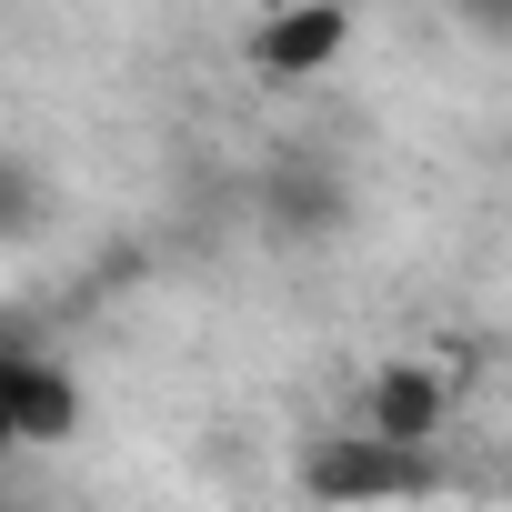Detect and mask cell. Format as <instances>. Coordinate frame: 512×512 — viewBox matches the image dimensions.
I'll return each mask as SVG.
<instances>
[{"mask_svg":"<svg viewBox=\"0 0 512 512\" xmlns=\"http://www.w3.org/2000/svg\"><path fill=\"white\" fill-rule=\"evenodd\" d=\"M302 502L312 512H392V502H432L442 492V452H402V442H372V432H332L292 462Z\"/></svg>","mask_w":512,"mask_h":512,"instance_id":"obj_1","label":"cell"},{"mask_svg":"<svg viewBox=\"0 0 512 512\" xmlns=\"http://www.w3.org/2000/svg\"><path fill=\"white\" fill-rule=\"evenodd\" d=\"M0 432H11V452H51L81 432V382L51 362V352H11L0 342Z\"/></svg>","mask_w":512,"mask_h":512,"instance_id":"obj_3","label":"cell"},{"mask_svg":"<svg viewBox=\"0 0 512 512\" xmlns=\"http://www.w3.org/2000/svg\"><path fill=\"white\" fill-rule=\"evenodd\" d=\"M51 221V181H41V161L31 151H0V241H31Z\"/></svg>","mask_w":512,"mask_h":512,"instance_id":"obj_6","label":"cell"},{"mask_svg":"<svg viewBox=\"0 0 512 512\" xmlns=\"http://www.w3.org/2000/svg\"><path fill=\"white\" fill-rule=\"evenodd\" d=\"M262 221H272V241H332V231L352 221V191H342L332 161L292 151V161L262 171Z\"/></svg>","mask_w":512,"mask_h":512,"instance_id":"obj_5","label":"cell"},{"mask_svg":"<svg viewBox=\"0 0 512 512\" xmlns=\"http://www.w3.org/2000/svg\"><path fill=\"white\" fill-rule=\"evenodd\" d=\"M0 452H11V432H0Z\"/></svg>","mask_w":512,"mask_h":512,"instance_id":"obj_7","label":"cell"},{"mask_svg":"<svg viewBox=\"0 0 512 512\" xmlns=\"http://www.w3.org/2000/svg\"><path fill=\"white\" fill-rule=\"evenodd\" d=\"M442 412H452V382H442L432 362H382V372L362 382V422H352V432L402 442V452H442Z\"/></svg>","mask_w":512,"mask_h":512,"instance_id":"obj_4","label":"cell"},{"mask_svg":"<svg viewBox=\"0 0 512 512\" xmlns=\"http://www.w3.org/2000/svg\"><path fill=\"white\" fill-rule=\"evenodd\" d=\"M342 51H352V11L342 0H292V11L251 21V41H241V61L262 81H322Z\"/></svg>","mask_w":512,"mask_h":512,"instance_id":"obj_2","label":"cell"},{"mask_svg":"<svg viewBox=\"0 0 512 512\" xmlns=\"http://www.w3.org/2000/svg\"><path fill=\"white\" fill-rule=\"evenodd\" d=\"M0 512H11V502H0Z\"/></svg>","mask_w":512,"mask_h":512,"instance_id":"obj_8","label":"cell"}]
</instances>
